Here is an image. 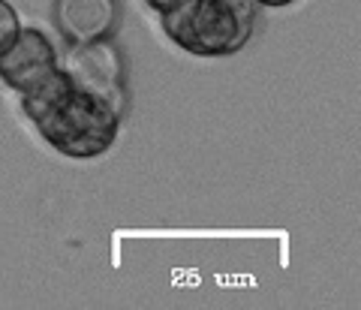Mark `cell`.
<instances>
[{"instance_id":"3957f363","label":"cell","mask_w":361,"mask_h":310,"mask_svg":"<svg viewBox=\"0 0 361 310\" xmlns=\"http://www.w3.org/2000/svg\"><path fill=\"white\" fill-rule=\"evenodd\" d=\"M61 70L66 73V78H70L78 90H85L87 97L106 102V106H111L115 112L123 114V106H127L123 61H121V52L109 40L70 45Z\"/></svg>"},{"instance_id":"5b68a950","label":"cell","mask_w":361,"mask_h":310,"mask_svg":"<svg viewBox=\"0 0 361 310\" xmlns=\"http://www.w3.org/2000/svg\"><path fill=\"white\" fill-rule=\"evenodd\" d=\"M118 21L115 0H54V25L70 45L106 40Z\"/></svg>"},{"instance_id":"277c9868","label":"cell","mask_w":361,"mask_h":310,"mask_svg":"<svg viewBox=\"0 0 361 310\" xmlns=\"http://www.w3.org/2000/svg\"><path fill=\"white\" fill-rule=\"evenodd\" d=\"M58 70V52H54L51 40L37 28H21L13 49L0 54V78L21 97L37 90L42 82H49Z\"/></svg>"},{"instance_id":"8992f818","label":"cell","mask_w":361,"mask_h":310,"mask_svg":"<svg viewBox=\"0 0 361 310\" xmlns=\"http://www.w3.org/2000/svg\"><path fill=\"white\" fill-rule=\"evenodd\" d=\"M21 33V21H18V13L6 0H0V54H6L13 49V42L18 40Z\"/></svg>"},{"instance_id":"ba28073f","label":"cell","mask_w":361,"mask_h":310,"mask_svg":"<svg viewBox=\"0 0 361 310\" xmlns=\"http://www.w3.org/2000/svg\"><path fill=\"white\" fill-rule=\"evenodd\" d=\"M259 6H289V4H295V0H256Z\"/></svg>"},{"instance_id":"7a4b0ae2","label":"cell","mask_w":361,"mask_h":310,"mask_svg":"<svg viewBox=\"0 0 361 310\" xmlns=\"http://www.w3.org/2000/svg\"><path fill=\"white\" fill-rule=\"evenodd\" d=\"M160 18L166 37L178 49L199 57L235 54L253 33V13L247 0H184Z\"/></svg>"},{"instance_id":"6da1fadb","label":"cell","mask_w":361,"mask_h":310,"mask_svg":"<svg viewBox=\"0 0 361 310\" xmlns=\"http://www.w3.org/2000/svg\"><path fill=\"white\" fill-rule=\"evenodd\" d=\"M21 109L54 151L73 160L106 154L118 139L123 118L106 102L78 90L63 70L21 97Z\"/></svg>"},{"instance_id":"52a82bcc","label":"cell","mask_w":361,"mask_h":310,"mask_svg":"<svg viewBox=\"0 0 361 310\" xmlns=\"http://www.w3.org/2000/svg\"><path fill=\"white\" fill-rule=\"evenodd\" d=\"M154 13H160V16H166V13H172V9H178L184 0H145Z\"/></svg>"}]
</instances>
